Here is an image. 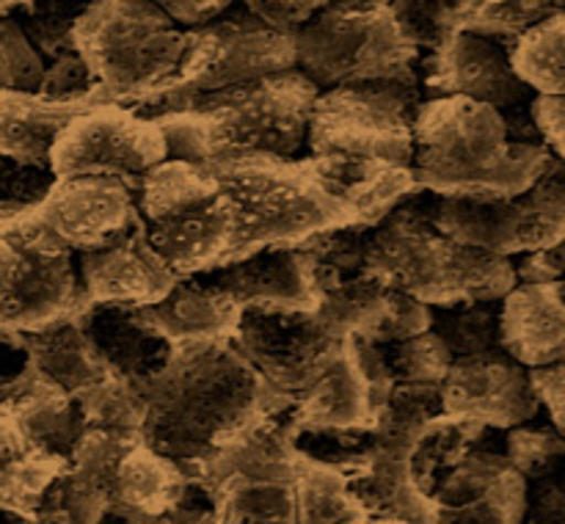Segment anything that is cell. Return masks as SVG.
<instances>
[{
	"label": "cell",
	"mask_w": 565,
	"mask_h": 524,
	"mask_svg": "<svg viewBox=\"0 0 565 524\" xmlns=\"http://www.w3.org/2000/svg\"><path fill=\"white\" fill-rule=\"evenodd\" d=\"M136 389L143 400L141 441L182 469L207 461L270 408L296 406L265 386L232 340L177 345L171 362Z\"/></svg>",
	"instance_id": "1"
},
{
	"label": "cell",
	"mask_w": 565,
	"mask_h": 524,
	"mask_svg": "<svg viewBox=\"0 0 565 524\" xmlns=\"http://www.w3.org/2000/svg\"><path fill=\"white\" fill-rule=\"evenodd\" d=\"M550 158V147L513 141L500 110L467 97L425 99L414 119V180L439 196H516Z\"/></svg>",
	"instance_id": "2"
},
{
	"label": "cell",
	"mask_w": 565,
	"mask_h": 524,
	"mask_svg": "<svg viewBox=\"0 0 565 524\" xmlns=\"http://www.w3.org/2000/svg\"><path fill=\"white\" fill-rule=\"evenodd\" d=\"M434 204L436 193L419 188L373 224L370 274L428 307L505 298L516 285L511 257L467 246L441 232Z\"/></svg>",
	"instance_id": "3"
},
{
	"label": "cell",
	"mask_w": 565,
	"mask_h": 524,
	"mask_svg": "<svg viewBox=\"0 0 565 524\" xmlns=\"http://www.w3.org/2000/svg\"><path fill=\"white\" fill-rule=\"evenodd\" d=\"M235 218V259L257 248L298 246L312 235L356 224L312 158H252L207 165Z\"/></svg>",
	"instance_id": "4"
},
{
	"label": "cell",
	"mask_w": 565,
	"mask_h": 524,
	"mask_svg": "<svg viewBox=\"0 0 565 524\" xmlns=\"http://www.w3.org/2000/svg\"><path fill=\"white\" fill-rule=\"evenodd\" d=\"M320 88L298 69L218 92L174 86L177 110L191 108L202 136V165L252 154L307 158V132Z\"/></svg>",
	"instance_id": "5"
},
{
	"label": "cell",
	"mask_w": 565,
	"mask_h": 524,
	"mask_svg": "<svg viewBox=\"0 0 565 524\" xmlns=\"http://www.w3.org/2000/svg\"><path fill=\"white\" fill-rule=\"evenodd\" d=\"M188 28L149 0H97L77 20L72 50L110 103L136 105L180 81Z\"/></svg>",
	"instance_id": "6"
},
{
	"label": "cell",
	"mask_w": 565,
	"mask_h": 524,
	"mask_svg": "<svg viewBox=\"0 0 565 524\" xmlns=\"http://www.w3.org/2000/svg\"><path fill=\"white\" fill-rule=\"evenodd\" d=\"M149 243L177 276L235 259V218L207 165L163 160L136 185Z\"/></svg>",
	"instance_id": "7"
},
{
	"label": "cell",
	"mask_w": 565,
	"mask_h": 524,
	"mask_svg": "<svg viewBox=\"0 0 565 524\" xmlns=\"http://www.w3.org/2000/svg\"><path fill=\"white\" fill-rule=\"evenodd\" d=\"M425 103L419 72L326 88L309 116L307 154L318 160H381L412 165L414 119Z\"/></svg>",
	"instance_id": "8"
},
{
	"label": "cell",
	"mask_w": 565,
	"mask_h": 524,
	"mask_svg": "<svg viewBox=\"0 0 565 524\" xmlns=\"http://www.w3.org/2000/svg\"><path fill=\"white\" fill-rule=\"evenodd\" d=\"M419 50L403 36L384 0H329L296 33V69L320 92L390 81L417 69Z\"/></svg>",
	"instance_id": "9"
},
{
	"label": "cell",
	"mask_w": 565,
	"mask_h": 524,
	"mask_svg": "<svg viewBox=\"0 0 565 524\" xmlns=\"http://www.w3.org/2000/svg\"><path fill=\"white\" fill-rule=\"evenodd\" d=\"M88 307L75 252L55 240L31 210L0 224V329H44Z\"/></svg>",
	"instance_id": "10"
},
{
	"label": "cell",
	"mask_w": 565,
	"mask_h": 524,
	"mask_svg": "<svg viewBox=\"0 0 565 524\" xmlns=\"http://www.w3.org/2000/svg\"><path fill=\"white\" fill-rule=\"evenodd\" d=\"M511 50L513 39L458 31L436 53L419 58L417 72L425 99L467 97L491 105L502 114L513 141L544 143L535 121L539 94L519 77Z\"/></svg>",
	"instance_id": "11"
},
{
	"label": "cell",
	"mask_w": 565,
	"mask_h": 524,
	"mask_svg": "<svg viewBox=\"0 0 565 524\" xmlns=\"http://www.w3.org/2000/svg\"><path fill=\"white\" fill-rule=\"evenodd\" d=\"M296 69V33L259 14L248 0H232L221 14L188 28L180 86L218 92Z\"/></svg>",
	"instance_id": "12"
},
{
	"label": "cell",
	"mask_w": 565,
	"mask_h": 524,
	"mask_svg": "<svg viewBox=\"0 0 565 524\" xmlns=\"http://www.w3.org/2000/svg\"><path fill=\"white\" fill-rule=\"evenodd\" d=\"M232 342L274 395L296 403L345 347L348 336L315 309L243 307Z\"/></svg>",
	"instance_id": "13"
},
{
	"label": "cell",
	"mask_w": 565,
	"mask_h": 524,
	"mask_svg": "<svg viewBox=\"0 0 565 524\" xmlns=\"http://www.w3.org/2000/svg\"><path fill=\"white\" fill-rule=\"evenodd\" d=\"M166 160L163 132L121 103H99L66 125L50 154L55 180L114 177L136 193L143 174Z\"/></svg>",
	"instance_id": "14"
},
{
	"label": "cell",
	"mask_w": 565,
	"mask_h": 524,
	"mask_svg": "<svg viewBox=\"0 0 565 524\" xmlns=\"http://www.w3.org/2000/svg\"><path fill=\"white\" fill-rule=\"evenodd\" d=\"M445 417L467 419L483 428H513L541 414L533 378L505 347L452 359L441 381Z\"/></svg>",
	"instance_id": "15"
},
{
	"label": "cell",
	"mask_w": 565,
	"mask_h": 524,
	"mask_svg": "<svg viewBox=\"0 0 565 524\" xmlns=\"http://www.w3.org/2000/svg\"><path fill=\"white\" fill-rule=\"evenodd\" d=\"M88 303H136L152 307L180 276L149 243L141 215L92 252L75 254Z\"/></svg>",
	"instance_id": "16"
},
{
	"label": "cell",
	"mask_w": 565,
	"mask_h": 524,
	"mask_svg": "<svg viewBox=\"0 0 565 524\" xmlns=\"http://www.w3.org/2000/svg\"><path fill=\"white\" fill-rule=\"evenodd\" d=\"M138 213L136 193L114 177H64L31 215L70 252H92L125 229Z\"/></svg>",
	"instance_id": "17"
},
{
	"label": "cell",
	"mask_w": 565,
	"mask_h": 524,
	"mask_svg": "<svg viewBox=\"0 0 565 524\" xmlns=\"http://www.w3.org/2000/svg\"><path fill=\"white\" fill-rule=\"evenodd\" d=\"M77 323L108 375L132 386L154 378L174 356L177 345L163 334L149 307L88 303L77 314Z\"/></svg>",
	"instance_id": "18"
},
{
	"label": "cell",
	"mask_w": 565,
	"mask_h": 524,
	"mask_svg": "<svg viewBox=\"0 0 565 524\" xmlns=\"http://www.w3.org/2000/svg\"><path fill=\"white\" fill-rule=\"evenodd\" d=\"M237 307L315 309V292L296 246L257 248L252 254L196 274Z\"/></svg>",
	"instance_id": "19"
},
{
	"label": "cell",
	"mask_w": 565,
	"mask_h": 524,
	"mask_svg": "<svg viewBox=\"0 0 565 524\" xmlns=\"http://www.w3.org/2000/svg\"><path fill=\"white\" fill-rule=\"evenodd\" d=\"M502 347L527 370L565 362V303L552 285H513L500 301Z\"/></svg>",
	"instance_id": "20"
},
{
	"label": "cell",
	"mask_w": 565,
	"mask_h": 524,
	"mask_svg": "<svg viewBox=\"0 0 565 524\" xmlns=\"http://www.w3.org/2000/svg\"><path fill=\"white\" fill-rule=\"evenodd\" d=\"M92 105L99 103H61L25 88H0V158L50 169L58 136Z\"/></svg>",
	"instance_id": "21"
},
{
	"label": "cell",
	"mask_w": 565,
	"mask_h": 524,
	"mask_svg": "<svg viewBox=\"0 0 565 524\" xmlns=\"http://www.w3.org/2000/svg\"><path fill=\"white\" fill-rule=\"evenodd\" d=\"M149 309L174 345L232 340L241 318V307L196 274L180 276L174 287Z\"/></svg>",
	"instance_id": "22"
},
{
	"label": "cell",
	"mask_w": 565,
	"mask_h": 524,
	"mask_svg": "<svg viewBox=\"0 0 565 524\" xmlns=\"http://www.w3.org/2000/svg\"><path fill=\"white\" fill-rule=\"evenodd\" d=\"M292 425H334V428H373V397L351 347H342L329 367L298 395Z\"/></svg>",
	"instance_id": "23"
},
{
	"label": "cell",
	"mask_w": 565,
	"mask_h": 524,
	"mask_svg": "<svg viewBox=\"0 0 565 524\" xmlns=\"http://www.w3.org/2000/svg\"><path fill=\"white\" fill-rule=\"evenodd\" d=\"M185 480L188 472L174 458L138 441L121 456L110 505L152 524L174 505Z\"/></svg>",
	"instance_id": "24"
},
{
	"label": "cell",
	"mask_w": 565,
	"mask_h": 524,
	"mask_svg": "<svg viewBox=\"0 0 565 524\" xmlns=\"http://www.w3.org/2000/svg\"><path fill=\"white\" fill-rule=\"evenodd\" d=\"M25 336L39 378L47 381L64 395H83L108 375V370L94 353L92 342L83 334L77 318L55 320V323L31 331Z\"/></svg>",
	"instance_id": "25"
},
{
	"label": "cell",
	"mask_w": 565,
	"mask_h": 524,
	"mask_svg": "<svg viewBox=\"0 0 565 524\" xmlns=\"http://www.w3.org/2000/svg\"><path fill=\"white\" fill-rule=\"evenodd\" d=\"M524 478L516 467L494 478L463 480L441 491L434 502V524H519Z\"/></svg>",
	"instance_id": "26"
},
{
	"label": "cell",
	"mask_w": 565,
	"mask_h": 524,
	"mask_svg": "<svg viewBox=\"0 0 565 524\" xmlns=\"http://www.w3.org/2000/svg\"><path fill=\"white\" fill-rule=\"evenodd\" d=\"M64 467L58 458L39 450L11 414L0 417V505L33 516L42 491Z\"/></svg>",
	"instance_id": "27"
},
{
	"label": "cell",
	"mask_w": 565,
	"mask_h": 524,
	"mask_svg": "<svg viewBox=\"0 0 565 524\" xmlns=\"http://www.w3.org/2000/svg\"><path fill=\"white\" fill-rule=\"evenodd\" d=\"M11 417L20 423V428L39 450L58 458L61 463H70L86 434V414H83L81 400L64 395L42 378Z\"/></svg>",
	"instance_id": "28"
},
{
	"label": "cell",
	"mask_w": 565,
	"mask_h": 524,
	"mask_svg": "<svg viewBox=\"0 0 565 524\" xmlns=\"http://www.w3.org/2000/svg\"><path fill=\"white\" fill-rule=\"evenodd\" d=\"M480 428L483 425L467 423V419L439 417L417 436L412 452H408V472H412L414 485L425 500H434L447 474L467 456L469 445L480 434Z\"/></svg>",
	"instance_id": "29"
},
{
	"label": "cell",
	"mask_w": 565,
	"mask_h": 524,
	"mask_svg": "<svg viewBox=\"0 0 565 524\" xmlns=\"http://www.w3.org/2000/svg\"><path fill=\"white\" fill-rule=\"evenodd\" d=\"M513 66L519 77L541 97L565 94V11L535 22L513 39Z\"/></svg>",
	"instance_id": "30"
},
{
	"label": "cell",
	"mask_w": 565,
	"mask_h": 524,
	"mask_svg": "<svg viewBox=\"0 0 565 524\" xmlns=\"http://www.w3.org/2000/svg\"><path fill=\"white\" fill-rule=\"evenodd\" d=\"M445 417L441 406V386L434 384H395L384 395V400L375 406L373 430L375 439L386 445L408 447L417 441V436Z\"/></svg>",
	"instance_id": "31"
},
{
	"label": "cell",
	"mask_w": 565,
	"mask_h": 524,
	"mask_svg": "<svg viewBox=\"0 0 565 524\" xmlns=\"http://www.w3.org/2000/svg\"><path fill=\"white\" fill-rule=\"evenodd\" d=\"M362 516L364 511L348 489L345 474L298 458L292 524H353Z\"/></svg>",
	"instance_id": "32"
},
{
	"label": "cell",
	"mask_w": 565,
	"mask_h": 524,
	"mask_svg": "<svg viewBox=\"0 0 565 524\" xmlns=\"http://www.w3.org/2000/svg\"><path fill=\"white\" fill-rule=\"evenodd\" d=\"M500 301H467L430 307L428 329L445 342L452 359H467L494 351V347H502Z\"/></svg>",
	"instance_id": "33"
},
{
	"label": "cell",
	"mask_w": 565,
	"mask_h": 524,
	"mask_svg": "<svg viewBox=\"0 0 565 524\" xmlns=\"http://www.w3.org/2000/svg\"><path fill=\"white\" fill-rule=\"evenodd\" d=\"M290 447L301 461L356 474L375 450L373 428H334V425H292Z\"/></svg>",
	"instance_id": "34"
},
{
	"label": "cell",
	"mask_w": 565,
	"mask_h": 524,
	"mask_svg": "<svg viewBox=\"0 0 565 524\" xmlns=\"http://www.w3.org/2000/svg\"><path fill=\"white\" fill-rule=\"evenodd\" d=\"M77 400L86 414V430H97L125 445L141 441L143 400L132 384L116 375H105L99 384L77 395Z\"/></svg>",
	"instance_id": "35"
},
{
	"label": "cell",
	"mask_w": 565,
	"mask_h": 524,
	"mask_svg": "<svg viewBox=\"0 0 565 524\" xmlns=\"http://www.w3.org/2000/svg\"><path fill=\"white\" fill-rule=\"evenodd\" d=\"M94 3L97 0H25L11 22L47 64L58 55L72 53V31Z\"/></svg>",
	"instance_id": "36"
},
{
	"label": "cell",
	"mask_w": 565,
	"mask_h": 524,
	"mask_svg": "<svg viewBox=\"0 0 565 524\" xmlns=\"http://www.w3.org/2000/svg\"><path fill=\"white\" fill-rule=\"evenodd\" d=\"M403 36L419 50V58L450 42L458 25V0H384Z\"/></svg>",
	"instance_id": "37"
},
{
	"label": "cell",
	"mask_w": 565,
	"mask_h": 524,
	"mask_svg": "<svg viewBox=\"0 0 565 524\" xmlns=\"http://www.w3.org/2000/svg\"><path fill=\"white\" fill-rule=\"evenodd\" d=\"M519 524H565V452L530 469Z\"/></svg>",
	"instance_id": "38"
},
{
	"label": "cell",
	"mask_w": 565,
	"mask_h": 524,
	"mask_svg": "<svg viewBox=\"0 0 565 524\" xmlns=\"http://www.w3.org/2000/svg\"><path fill=\"white\" fill-rule=\"evenodd\" d=\"M39 384L31 345L22 331L0 329V417L14 414Z\"/></svg>",
	"instance_id": "39"
},
{
	"label": "cell",
	"mask_w": 565,
	"mask_h": 524,
	"mask_svg": "<svg viewBox=\"0 0 565 524\" xmlns=\"http://www.w3.org/2000/svg\"><path fill=\"white\" fill-rule=\"evenodd\" d=\"M36 92L50 99H61V103H110L108 94L99 88V83L94 81L75 50L44 64V75Z\"/></svg>",
	"instance_id": "40"
},
{
	"label": "cell",
	"mask_w": 565,
	"mask_h": 524,
	"mask_svg": "<svg viewBox=\"0 0 565 524\" xmlns=\"http://www.w3.org/2000/svg\"><path fill=\"white\" fill-rule=\"evenodd\" d=\"M44 75V58L31 47L20 28L0 20V88L36 92Z\"/></svg>",
	"instance_id": "41"
},
{
	"label": "cell",
	"mask_w": 565,
	"mask_h": 524,
	"mask_svg": "<svg viewBox=\"0 0 565 524\" xmlns=\"http://www.w3.org/2000/svg\"><path fill=\"white\" fill-rule=\"evenodd\" d=\"M53 182L55 177L50 169H33V165H20L9 158H0V204L36 207L47 196Z\"/></svg>",
	"instance_id": "42"
},
{
	"label": "cell",
	"mask_w": 565,
	"mask_h": 524,
	"mask_svg": "<svg viewBox=\"0 0 565 524\" xmlns=\"http://www.w3.org/2000/svg\"><path fill=\"white\" fill-rule=\"evenodd\" d=\"M516 285H552L565 274V240L511 257Z\"/></svg>",
	"instance_id": "43"
},
{
	"label": "cell",
	"mask_w": 565,
	"mask_h": 524,
	"mask_svg": "<svg viewBox=\"0 0 565 524\" xmlns=\"http://www.w3.org/2000/svg\"><path fill=\"white\" fill-rule=\"evenodd\" d=\"M530 378H533V389L539 395L541 411L565 436V362L530 370Z\"/></svg>",
	"instance_id": "44"
},
{
	"label": "cell",
	"mask_w": 565,
	"mask_h": 524,
	"mask_svg": "<svg viewBox=\"0 0 565 524\" xmlns=\"http://www.w3.org/2000/svg\"><path fill=\"white\" fill-rule=\"evenodd\" d=\"M149 3L166 11L182 28H196L202 22L213 20L215 14H221L232 0H149Z\"/></svg>",
	"instance_id": "45"
},
{
	"label": "cell",
	"mask_w": 565,
	"mask_h": 524,
	"mask_svg": "<svg viewBox=\"0 0 565 524\" xmlns=\"http://www.w3.org/2000/svg\"><path fill=\"white\" fill-rule=\"evenodd\" d=\"M0 524H36V518L25 511H17V507L0 505Z\"/></svg>",
	"instance_id": "46"
},
{
	"label": "cell",
	"mask_w": 565,
	"mask_h": 524,
	"mask_svg": "<svg viewBox=\"0 0 565 524\" xmlns=\"http://www.w3.org/2000/svg\"><path fill=\"white\" fill-rule=\"evenodd\" d=\"M25 6V0H0V20H11Z\"/></svg>",
	"instance_id": "47"
},
{
	"label": "cell",
	"mask_w": 565,
	"mask_h": 524,
	"mask_svg": "<svg viewBox=\"0 0 565 524\" xmlns=\"http://www.w3.org/2000/svg\"><path fill=\"white\" fill-rule=\"evenodd\" d=\"M25 210H31V207H17V204H0V224H3V221L17 218V215L25 213Z\"/></svg>",
	"instance_id": "48"
},
{
	"label": "cell",
	"mask_w": 565,
	"mask_h": 524,
	"mask_svg": "<svg viewBox=\"0 0 565 524\" xmlns=\"http://www.w3.org/2000/svg\"><path fill=\"white\" fill-rule=\"evenodd\" d=\"M552 287H555L557 298H561V301L565 303V274H563V276H561V279H557V281H552Z\"/></svg>",
	"instance_id": "49"
},
{
	"label": "cell",
	"mask_w": 565,
	"mask_h": 524,
	"mask_svg": "<svg viewBox=\"0 0 565 524\" xmlns=\"http://www.w3.org/2000/svg\"><path fill=\"white\" fill-rule=\"evenodd\" d=\"M292 3H301V6H309V9H320V6L326 3V0H292Z\"/></svg>",
	"instance_id": "50"
},
{
	"label": "cell",
	"mask_w": 565,
	"mask_h": 524,
	"mask_svg": "<svg viewBox=\"0 0 565 524\" xmlns=\"http://www.w3.org/2000/svg\"><path fill=\"white\" fill-rule=\"evenodd\" d=\"M329 3V0H326ZM342 3H373V0H342Z\"/></svg>",
	"instance_id": "51"
}]
</instances>
